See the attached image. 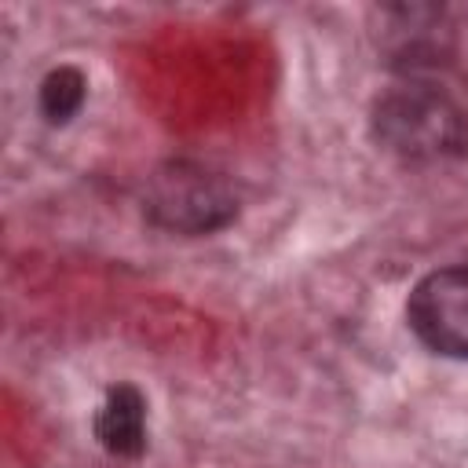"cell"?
Wrapping results in <instances>:
<instances>
[{"instance_id":"7a4b0ae2","label":"cell","mask_w":468,"mask_h":468,"mask_svg":"<svg viewBox=\"0 0 468 468\" xmlns=\"http://www.w3.org/2000/svg\"><path fill=\"white\" fill-rule=\"evenodd\" d=\"M373 135L406 161H435L464 146L468 117L442 88L410 80L373 102Z\"/></svg>"},{"instance_id":"3957f363","label":"cell","mask_w":468,"mask_h":468,"mask_svg":"<svg viewBox=\"0 0 468 468\" xmlns=\"http://www.w3.org/2000/svg\"><path fill=\"white\" fill-rule=\"evenodd\" d=\"M406 322L428 351L468 358V263L424 274L406 300Z\"/></svg>"},{"instance_id":"5b68a950","label":"cell","mask_w":468,"mask_h":468,"mask_svg":"<svg viewBox=\"0 0 468 468\" xmlns=\"http://www.w3.org/2000/svg\"><path fill=\"white\" fill-rule=\"evenodd\" d=\"M88 99V80L77 66H55L37 91V106L48 124H69Z\"/></svg>"},{"instance_id":"6da1fadb","label":"cell","mask_w":468,"mask_h":468,"mask_svg":"<svg viewBox=\"0 0 468 468\" xmlns=\"http://www.w3.org/2000/svg\"><path fill=\"white\" fill-rule=\"evenodd\" d=\"M143 212L168 234H216L238 219V186L205 161L172 157L146 179Z\"/></svg>"},{"instance_id":"277c9868","label":"cell","mask_w":468,"mask_h":468,"mask_svg":"<svg viewBox=\"0 0 468 468\" xmlns=\"http://www.w3.org/2000/svg\"><path fill=\"white\" fill-rule=\"evenodd\" d=\"M95 439L110 457L135 461L146 453V399L135 384H113L95 410Z\"/></svg>"}]
</instances>
